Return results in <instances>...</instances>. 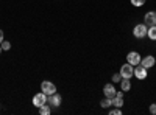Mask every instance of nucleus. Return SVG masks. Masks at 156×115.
I'll return each mask as SVG.
<instances>
[{
  "instance_id": "obj_1",
  "label": "nucleus",
  "mask_w": 156,
  "mask_h": 115,
  "mask_svg": "<svg viewBox=\"0 0 156 115\" xmlns=\"http://www.w3.org/2000/svg\"><path fill=\"white\" fill-rule=\"evenodd\" d=\"M147 31H148V27L145 23H137L133 28V36L137 37V39H144V37H147Z\"/></svg>"
},
{
  "instance_id": "obj_2",
  "label": "nucleus",
  "mask_w": 156,
  "mask_h": 115,
  "mask_svg": "<svg viewBox=\"0 0 156 115\" xmlns=\"http://www.w3.org/2000/svg\"><path fill=\"white\" fill-rule=\"evenodd\" d=\"M47 103L51 106V107H59L61 103H62V96L55 92V93H51V95H47Z\"/></svg>"
},
{
  "instance_id": "obj_3",
  "label": "nucleus",
  "mask_w": 156,
  "mask_h": 115,
  "mask_svg": "<svg viewBox=\"0 0 156 115\" xmlns=\"http://www.w3.org/2000/svg\"><path fill=\"white\" fill-rule=\"evenodd\" d=\"M120 75L122 78H128L131 79V76H134V66H131V64H123V66L120 67Z\"/></svg>"
},
{
  "instance_id": "obj_4",
  "label": "nucleus",
  "mask_w": 156,
  "mask_h": 115,
  "mask_svg": "<svg viewBox=\"0 0 156 115\" xmlns=\"http://www.w3.org/2000/svg\"><path fill=\"white\" fill-rule=\"evenodd\" d=\"M31 101H33V106H34V107H41L42 104H45V103H47V95L41 90L39 93H36V95L33 96V100H31Z\"/></svg>"
},
{
  "instance_id": "obj_5",
  "label": "nucleus",
  "mask_w": 156,
  "mask_h": 115,
  "mask_svg": "<svg viewBox=\"0 0 156 115\" xmlns=\"http://www.w3.org/2000/svg\"><path fill=\"white\" fill-rule=\"evenodd\" d=\"M41 90L45 93V95H51L56 92V86L51 83V81H42L41 83Z\"/></svg>"
},
{
  "instance_id": "obj_6",
  "label": "nucleus",
  "mask_w": 156,
  "mask_h": 115,
  "mask_svg": "<svg viewBox=\"0 0 156 115\" xmlns=\"http://www.w3.org/2000/svg\"><path fill=\"white\" fill-rule=\"evenodd\" d=\"M154 64H156V58L151 56V55H147V56H144V58L140 59V66H142V67H145L147 70L153 69V67H154Z\"/></svg>"
},
{
  "instance_id": "obj_7",
  "label": "nucleus",
  "mask_w": 156,
  "mask_h": 115,
  "mask_svg": "<svg viewBox=\"0 0 156 115\" xmlns=\"http://www.w3.org/2000/svg\"><path fill=\"white\" fill-rule=\"evenodd\" d=\"M140 55L137 53V52H129L128 55H126V62L128 64H131V66H139V64H140Z\"/></svg>"
},
{
  "instance_id": "obj_8",
  "label": "nucleus",
  "mask_w": 156,
  "mask_h": 115,
  "mask_svg": "<svg viewBox=\"0 0 156 115\" xmlns=\"http://www.w3.org/2000/svg\"><path fill=\"white\" fill-rule=\"evenodd\" d=\"M147 75H148V70H147L145 67H142L140 64L134 67V76H136V78H137L139 81L145 79V78H147Z\"/></svg>"
},
{
  "instance_id": "obj_9",
  "label": "nucleus",
  "mask_w": 156,
  "mask_h": 115,
  "mask_svg": "<svg viewBox=\"0 0 156 115\" xmlns=\"http://www.w3.org/2000/svg\"><path fill=\"white\" fill-rule=\"evenodd\" d=\"M144 23L147 27H151V25H156V11H148L144 16Z\"/></svg>"
},
{
  "instance_id": "obj_10",
  "label": "nucleus",
  "mask_w": 156,
  "mask_h": 115,
  "mask_svg": "<svg viewBox=\"0 0 156 115\" xmlns=\"http://www.w3.org/2000/svg\"><path fill=\"white\" fill-rule=\"evenodd\" d=\"M115 87H114V84L112 83H109V84H105V87H103V93H105V96L106 98H114L115 96Z\"/></svg>"
},
{
  "instance_id": "obj_11",
  "label": "nucleus",
  "mask_w": 156,
  "mask_h": 115,
  "mask_svg": "<svg viewBox=\"0 0 156 115\" xmlns=\"http://www.w3.org/2000/svg\"><path fill=\"white\" fill-rule=\"evenodd\" d=\"M120 90H123V92H129V90H131V81H129L128 78H122V81H120Z\"/></svg>"
},
{
  "instance_id": "obj_12",
  "label": "nucleus",
  "mask_w": 156,
  "mask_h": 115,
  "mask_svg": "<svg viewBox=\"0 0 156 115\" xmlns=\"http://www.w3.org/2000/svg\"><path fill=\"white\" fill-rule=\"evenodd\" d=\"M37 110H39V113H41V115H50L51 113V106L48 103H45L41 107H37Z\"/></svg>"
},
{
  "instance_id": "obj_13",
  "label": "nucleus",
  "mask_w": 156,
  "mask_h": 115,
  "mask_svg": "<svg viewBox=\"0 0 156 115\" xmlns=\"http://www.w3.org/2000/svg\"><path fill=\"white\" fill-rule=\"evenodd\" d=\"M111 101H112V106L114 107H119V109H122V106H123V98L122 96H114V98H111Z\"/></svg>"
},
{
  "instance_id": "obj_14",
  "label": "nucleus",
  "mask_w": 156,
  "mask_h": 115,
  "mask_svg": "<svg viewBox=\"0 0 156 115\" xmlns=\"http://www.w3.org/2000/svg\"><path fill=\"white\" fill-rule=\"evenodd\" d=\"M147 37H148V39H151V41H156V25H151V27H148Z\"/></svg>"
},
{
  "instance_id": "obj_15",
  "label": "nucleus",
  "mask_w": 156,
  "mask_h": 115,
  "mask_svg": "<svg viewBox=\"0 0 156 115\" xmlns=\"http://www.w3.org/2000/svg\"><path fill=\"white\" fill-rule=\"evenodd\" d=\"M100 106H101L103 109H108V107H111V106H112V101H111V98H106V96H105V100H101Z\"/></svg>"
},
{
  "instance_id": "obj_16",
  "label": "nucleus",
  "mask_w": 156,
  "mask_h": 115,
  "mask_svg": "<svg viewBox=\"0 0 156 115\" xmlns=\"http://www.w3.org/2000/svg\"><path fill=\"white\" fill-rule=\"evenodd\" d=\"M129 2H131V5H133V6L140 8V6H144V5H145L147 0H129Z\"/></svg>"
},
{
  "instance_id": "obj_17",
  "label": "nucleus",
  "mask_w": 156,
  "mask_h": 115,
  "mask_svg": "<svg viewBox=\"0 0 156 115\" xmlns=\"http://www.w3.org/2000/svg\"><path fill=\"white\" fill-rule=\"evenodd\" d=\"M111 81H112V83H120V81H122V75H120V72H119V73H114V75H112V78H111Z\"/></svg>"
},
{
  "instance_id": "obj_18",
  "label": "nucleus",
  "mask_w": 156,
  "mask_h": 115,
  "mask_svg": "<svg viewBox=\"0 0 156 115\" xmlns=\"http://www.w3.org/2000/svg\"><path fill=\"white\" fill-rule=\"evenodd\" d=\"M0 45H2L3 52H9V50H11V42H8V41H3V42L0 44Z\"/></svg>"
},
{
  "instance_id": "obj_19",
  "label": "nucleus",
  "mask_w": 156,
  "mask_h": 115,
  "mask_svg": "<svg viewBox=\"0 0 156 115\" xmlns=\"http://www.w3.org/2000/svg\"><path fill=\"white\" fill-rule=\"evenodd\" d=\"M109 115H122V109L114 107V109H111V110H109Z\"/></svg>"
},
{
  "instance_id": "obj_20",
  "label": "nucleus",
  "mask_w": 156,
  "mask_h": 115,
  "mask_svg": "<svg viewBox=\"0 0 156 115\" xmlns=\"http://www.w3.org/2000/svg\"><path fill=\"white\" fill-rule=\"evenodd\" d=\"M148 110H150L151 115H156V103H151L150 107H148Z\"/></svg>"
},
{
  "instance_id": "obj_21",
  "label": "nucleus",
  "mask_w": 156,
  "mask_h": 115,
  "mask_svg": "<svg viewBox=\"0 0 156 115\" xmlns=\"http://www.w3.org/2000/svg\"><path fill=\"white\" fill-rule=\"evenodd\" d=\"M5 41V34H3V30H0V44Z\"/></svg>"
},
{
  "instance_id": "obj_22",
  "label": "nucleus",
  "mask_w": 156,
  "mask_h": 115,
  "mask_svg": "<svg viewBox=\"0 0 156 115\" xmlns=\"http://www.w3.org/2000/svg\"><path fill=\"white\" fill-rule=\"evenodd\" d=\"M2 52H3V48H2V45H0V55H2Z\"/></svg>"
}]
</instances>
